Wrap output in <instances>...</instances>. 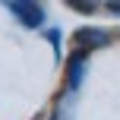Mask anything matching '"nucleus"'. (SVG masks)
Returning a JSON list of instances; mask_svg holds the SVG:
<instances>
[{
	"instance_id": "1",
	"label": "nucleus",
	"mask_w": 120,
	"mask_h": 120,
	"mask_svg": "<svg viewBox=\"0 0 120 120\" xmlns=\"http://www.w3.org/2000/svg\"><path fill=\"white\" fill-rule=\"evenodd\" d=\"M6 10H10L25 29H38V25L44 22V10H41L38 3H32V0H10Z\"/></svg>"
},
{
	"instance_id": "2",
	"label": "nucleus",
	"mask_w": 120,
	"mask_h": 120,
	"mask_svg": "<svg viewBox=\"0 0 120 120\" xmlns=\"http://www.w3.org/2000/svg\"><path fill=\"white\" fill-rule=\"evenodd\" d=\"M108 41H111V35L101 29H79L76 32V51H82V54H92L95 48H104Z\"/></svg>"
},
{
	"instance_id": "3",
	"label": "nucleus",
	"mask_w": 120,
	"mask_h": 120,
	"mask_svg": "<svg viewBox=\"0 0 120 120\" xmlns=\"http://www.w3.org/2000/svg\"><path fill=\"white\" fill-rule=\"evenodd\" d=\"M82 60H85L82 51H73L70 63H66V73H70V89H79V82H82Z\"/></svg>"
},
{
	"instance_id": "4",
	"label": "nucleus",
	"mask_w": 120,
	"mask_h": 120,
	"mask_svg": "<svg viewBox=\"0 0 120 120\" xmlns=\"http://www.w3.org/2000/svg\"><path fill=\"white\" fill-rule=\"evenodd\" d=\"M70 6H73V10H82V13H92V10H95V3H85V0H70Z\"/></svg>"
},
{
	"instance_id": "5",
	"label": "nucleus",
	"mask_w": 120,
	"mask_h": 120,
	"mask_svg": "<svg viewBox=\"0 0 120 120\" xmlns=\"http://www.w3.org/2000/svg\"><path fill=\"white\" fill-rule=\"evenodd\" d=\"M108 10H111V13H117V16H120V0H111V3H108Z\"/></svg>"
}]
</instances>
